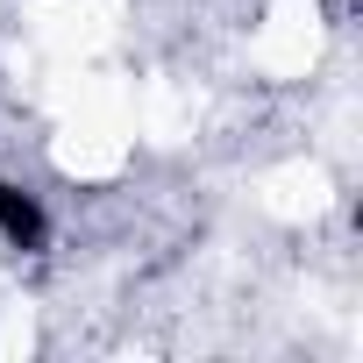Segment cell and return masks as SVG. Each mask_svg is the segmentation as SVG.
Here are the masks:
<instances>
[{
	"label": "cell",
	"instance_id": "cell-1",
	"mask_svg": "<svg viewBox=\"0 0 363 363\" xmlns=\"http://www.w3.org/2000/svg\"><path fill=\"white\" fill-rule=\"evenodd\" d=\"M43 235H50L43 207H36V200H29L22 186H8V178H0V250L29 257V250H43Z\"/></svg>",
	"mask_w": 363,
	"mask_h": 363
}]
</instances>
